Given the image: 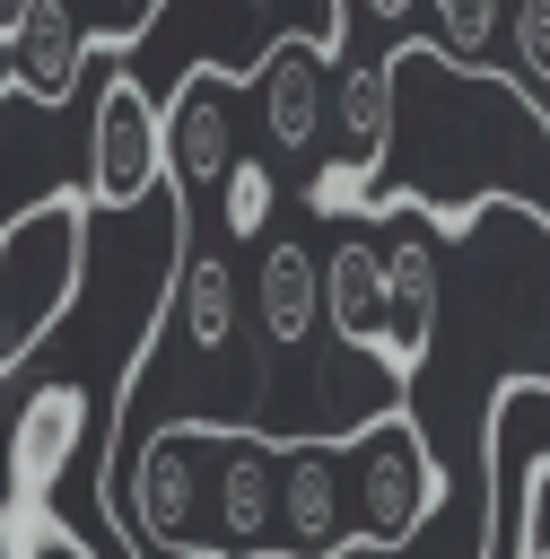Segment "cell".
<instances>
[{"label": "cell", "instance_id": "1", "mask_svg": "<svg viewBox=\"0 0 550 559\" xmlns=\"http://www.w3.org/2000/svg\"><path fill=\"white\" fill-rule=\"evenodd\" d=\"M393 61V140L358 183V210H428L471 227L480 201H515L550 227V105L454 44H402Z\"/></svg>", "mask_w": 550, "mask_h": 559}, {"label": "cell", "instance_id": "2", "mask_svg": "<svg viewBox=\"0 0 550 559\" xmlns=\"http://www.w3.org/2000/svg\"><path fill=\"white\" fill-rule=\"evenodd\" d=\"M87 183L70 192H44L9 236H0V384L17 376V358L61 323V306L79 297V271H87Z\"/></svg>", "mask_w": 550, "mask_h": 559}, {"label": "cell", "instance_id": "3", "mask_svg": "<svg viewBox=\"0 0 550 559\" xmlns=\"http://www.w3.org/2000/svg\"><path fill=\"white\" fill-rule=\"evenodd\" d=\"M349 489H358V542L402 550L445 507V463L410 411H375L367 428H349Z\"/></svg>", "mask_w": 550, "mask_h": 559}, {"label": "cell", "instance_id": "4", "mask_svg": "<svg viewBox=\"0 0 550 559\" xmlns=\"http://www.w3.org/2000/svg\"><path fill=\"white\" fill-rule=\"evenodd\" d=\"M175 192L166 183V105L140 87L131 61H113L96 79V114H87V201L96 210H140Z\"/></svg>", "mask_w": 550, "mask_h": 559}, {"label": "cell", "instance_id": "5", "mask_svg": "<svg viewBox=\"0 0 550 559\" xmlns=\"http://www.w3.org/2000/svg\"><path fill=\"white\" fill-rule=\"evenodd\" d=\"M279 437L218 419V463H210V515H201V559H279Z\"/></svg>", "mask_w": 550, "mask_h": 559}, {"label": "cell", "instance_id": "6", "mask_svg": "<svg viewBox=\"0 0 550 559\" xmlns=\"http://www.w3.org/2000/svg\"><path fill=\"white\" fill-rule=\"evenodd\" d=\"M210 463H218V419H175L140 445L131 463V524L148 550H192L201 559V515H210Z\"/></svg>", "mask_w": 550, "mask_h": 559}, {"label": "cell", "instance_id": "7", "mask_svg": "<svg viewBox=\"0 0 550 559\" xmlns=\"http://www.w3.org/2000/svg\"><path fill=\"white\" fill-rule=\"evenodd\" d=\"M349 550H358L349 437H288V454H279V559H349Z\"/></svg>", "mask_w": 550, "mask_h": 559}, {"label": "cell", "instance_id": "8", "mask_svg": "<svg viewBox=\"0 0 550 559\" xmlns=\"http://www.w3.org/2000/svg\"><path fill=\"white\" fill-rule=\"evenodd\" d=\"M96 428H113V411H96V384H79V376L35 384L0 437V498H52V480L87 454Z\"/></svg>", "mask_w": 550, "mask_h": 559}, {"label": "cell", "instance_id": "9", "mask_svg": "<svg viewBox=\"0 0 550 559\" xmlns=\"http://www.w3.org/2000/svg\"><path fill=\"white\" fill-rule=\"evenodd\" d=\"M236 96H244V70H218V61H192L166 96V183L183 210L236 166Z\"/></svg>", "mask_w": 550, "mask_h": 559}, {"label": "cell", "instance_id": "10", "mask_svg": "<svg viewBox=\"0 0 550 559\" xmlns=\"http://www.w3.org/2000/svg\"><path fill=\"white\" fill-rule=\"evenodd\" d=\"M332 44L323 35H271L253 61H244V96L262 105V131H271V148H288V157H306L314 140H323V122H332Z\"/></svg>", "mask_w": 550, "mask_h": 559}, {"label": "cell", "instance_id": "11", "mask_svg": "<svg viewBox=\"0 0 550 559\" xmlns=\"http://www.w3.org/2000/svg\"><path fill=\"white\" fill-rule=\"evenodd\" d=\"M480 559H550V384H541V445L533 454L489 411V550Z\"/></svg>", "mask_w": 550, "mask_h": 559}, {"label": "cell", "instance_id": "12", "mask_svg": "<svg viewBox=\"0 0 550 559\" xmlns=\"http://www.w3.org/2000/svg\"><path fill=\"white\" fill-rule=\"evenodd\" d=\"M323 323L349 341V349H367L375 367H384V341H393V288H384V245H367V236H340L332 253H323Z\"/></svg>", "mask_w": 550, "mask_h": 559}, {"label": "cell", "instance_id": "13", "mask_svg": "<svg viewBox=\"0 0 550 559\" xmlns=\"http://www.w3.org/2000/svg\"><path fill=\"white\" fill-rule=\"evenodd\" d=\"M323 323V262L288 236L262 245V271H253V332H262V358L271 349H297L306 332Z\"/></svg>", "mask_w": 550, "mask_h": 559}, {"label": "cell", "instance_id": "14", "mask_svg": "<svg viewBox=\"0 0 550 559\" xmlns=\"http://www.w3.org/2000/svg\"><path fill=\"white\" fill-rule=\"evenodd\" d=\"M384 288H393L384 376L410 384V376L428 367V341H437V245H428V236H393V245H384Z\"/></svg>", "mask_w": 550, "mask_h": 559}, {"label": "cell", "instance_id": "15", "mask_svg": "<svg viewBox=\"0 0 550 559\" xmlns=\"http://www.w3.org/2000/svg\"><path fill=\"white\" fill-rule=\"evenodd\" d=\"M9 79H26L35 96H70V79H79V61H87V26H79V9L70 0H17L9 9Z\"/></svg>", "mask_w": 550, "mask_h": 559}, {"label": "cell", "instance_id": "16", "mask_svg": "<svg viewBox=\"0 0 550 559\" xmlns=\"http://www.w3.org/2000/svg\"><path fill=\"white\" fill-rule=\"evenodd\" d=\"M332 122H340V166L367 183L393 140V61H332Z\"/></svg>", "mask_w": 550, "mask_h": 559}, {"label": "cell", "instance_id": "17", "mask_svg": "<svg viewBox=\"0 0 550 559\" xmlns=\"http://www.w3.org/2000/svg\"><path fill=\"white\" fill-rule=\"evenodd\" d=\"M175 323H183L192 349H218L236 332V271H227V253H210V245L175 253Z\"/></svg>", "mask_w": 550, "mask_h": 559}, {"label": "cell", "instance_id": "18", "mask_svg": "<svg viewBox=\"0 0 550 559\" xmlns=\"http://www.w3.org/2000/svg\"><path fill=\"white\" fill-rule=\"evenodd\" d=\"M0 559H96L52 498H0Z\"/></svg>", "mask_w": 550, "mask_h": 559}, {"label": "cell", "instance_id": "19", "mask_svg": "<svg viewBox=\"0 0 550 559\" xmlns=\"http://www.w3.org/2000/svg\"><path fill=\"white\" fill-rule=\"evenodd\" d=\"M271 201H279V183H271V157H236L227 166V183H218V210H227V236H262L271 227Z\"/></svg>", "mask_w": 550, "mask_h": 559}, {"label": "cell", "instance_id": "20", "mask_svg": "<svg viewBox=\"0 0 550 559\" xmlns=\"http://www.w3.org/2000/svg\"><path fill=\"white\" fill-rule=\"evenodd\" d=\"M157 9H166V0H105V35H96V44L131 52V44H140V35L157 26Z\"/></svg>", "mask_w": 550, "mask_h": 559}]
</instances>
